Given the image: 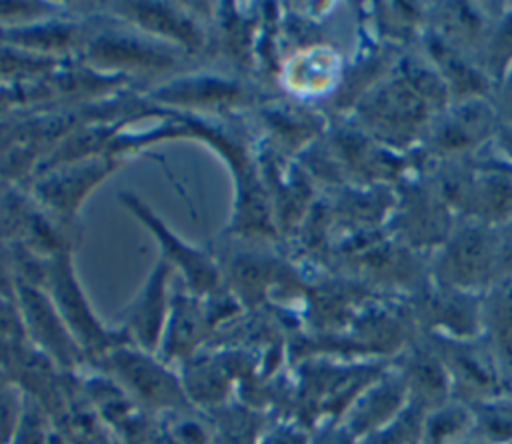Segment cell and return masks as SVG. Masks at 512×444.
Here are the masks:
<instances>
[]
</instances>
